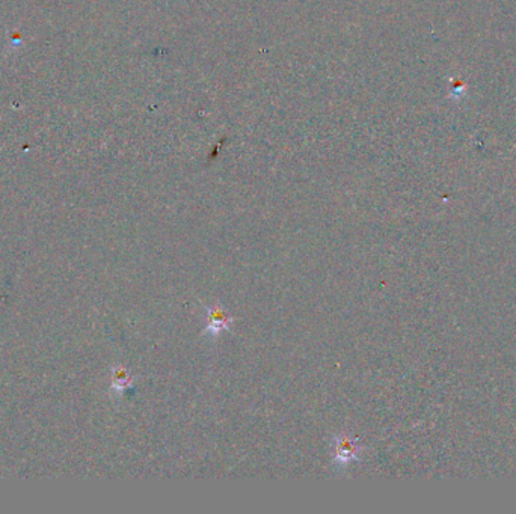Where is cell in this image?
I'll list each match as a JSON object with an SVG mask.
<instances>
[{
	"label": "cell",
	"mask_w": 516,
	"mask_h": 514,
	"mask_svg": "<svg viewBox=\"0 0 516 514\" xmlns=\"http://www.w3.org/2000/svg\"><path fill=\"white\" fill-rule=\"evenodd\" d=\"M233 320V315H230V312L223 310L222 306L207 308V327H205L204 333L214 338L222 331H230Z\"/></svg>",
	"instance_id": "obj_1"
},
{
	"label": "cell",
	"mask_w": 516,
	"mask_h": 514,
	"mask_svg": "<svg viewBox=\"0 0 516 514\" xmlns=\"http://www.w3.org/2000/svg\"><path fill=\"white\" fill-rule=\"evenodd\" d=\"M361 451V445L353 441L352 437L341 436L335 439V455L334 462L339 464H347L352 460L358 459V454Z\"/></svg>",
	"instance_id": "obj_2"
}]
</instances>
